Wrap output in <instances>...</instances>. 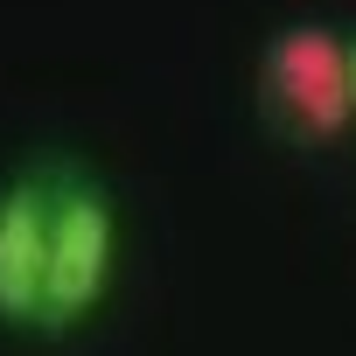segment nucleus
I'll use <instances>...</instances> for the list:
<instances>
[{
    "instance_id": "nucleus-1",
    "label": "nucleus",
    "mask_w": 356,
    "mask_h": 356,
    "mask_svg": "<svg viewBox=\"0 0 356 356\" xmlns=\"http://www.w3.org/2000/svg\"><path fill=\"white\" fill-rule=\"evenodd\" d=\"M119 273V203L98 175L49 168V280H42V335H77Z\"/></svg>"
},
{
    "instance_id": "nucleus-2",
    "label": "nucleus",
    "mask_w": 356,
    "mask_h": 356,
    "mask_svg": "<svg viewBox=\"0 0 356 356\" xmlns=\"http://www.w3.org/2000/svg\"><path fill=\"white\" fill-rule=\"evenodd\" d=\"M259 84H266V105L307 140H335L356 119V105H349V42L321 22L314 29H280L266 42Z\"/></svg>"
},
{
    "instance_id": "nucleus-3",
    "label": "nucleus",
    "mask_w": 356,
    "mask_h": 356,
    "mask_svg": "<svg viewBox=\"0 0 356 356\" xmlns=\"http://www.w3.org/2000/svg\"><path fill=\"white\" fill-rule=\"evenodd\" d=\"M42 280H49V168L0 182V328L42 335Z\"/></svg>"
},
{
    "instance_id": "nucleus-4",
    "label": "nucleus",
    "mask_w": 356,
    "mask_h": 356,
    "mask_svg": "<svg viewBox=\"0 0 356 356\" xmlns=\"http://www.w3.org/2000/svg\"><path fill=\"white\" fill-rule=\"evenodd\" d=\"M349 105H356V35H349Z\"/></svg>"
}]
</instances>
